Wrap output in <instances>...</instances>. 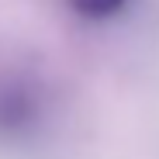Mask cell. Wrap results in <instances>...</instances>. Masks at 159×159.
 Instances as JSON below:
<instances>
[{
    "label": "cell",
    "instance_id": "obj_1",
    "mask_svg": "<svg viewBox=\"0 0 159 159\" xmlns=\"http://www.w3.org/2000/svg\"><path fill=\"white\" fill-rule=\"evenodd\" d=\"M128 0H69V7L80 17H90V21H104V17H114Z\"/></svg>",
    "mask_w": 159,
    "mask_h": 159
}]
</instances>
